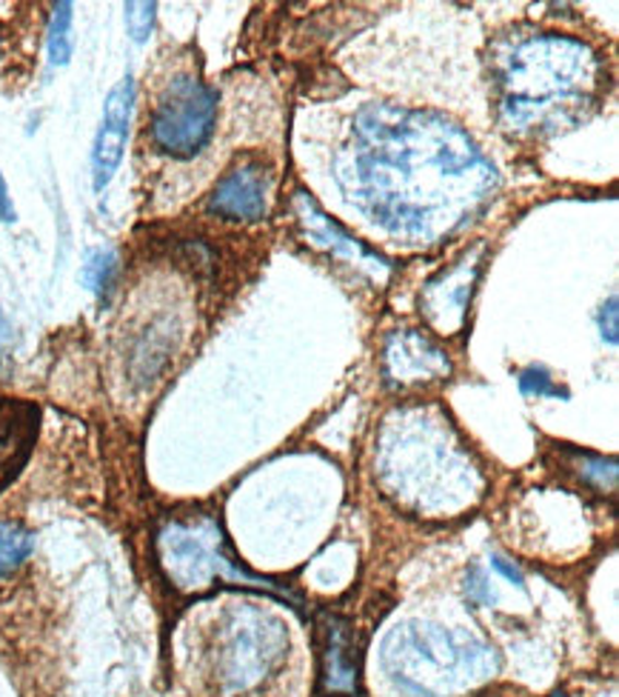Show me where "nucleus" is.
Wrapping results in <instances>:
<instances>
[{
    "label": "nucleus",
    "instance_id": "obj_1",
    "mask_svg": "<svg viewBox=\"0 0 619 697\" xmlns=\"http://www.w3.org/2000/svg\"><path fill=\"white\" fill-rule=\"evenodd\" d=\"M337 181L349 204L386 232L437 243L486 206L497 172L452 120L372 103L354 118Z\"/></svg>",
    "mask_w": 619,
    "mask_h": 697
},
{
    "label": "nucleus",
    "instance_id": "obj_2",
    "mask_svg": "<svg viewBox=\"0 0 619 697\" xmlns=\"http://www.w3.org/2000/svg\"><path fill=\"white\" fill-rule=\"evenodd\" d=\"M603 83V60L583 40L519 37L494 58L497 118L511 135H557L597 109Z\"/></svg>",
    "mask_w": 619,
    "mask_h": 697
},
{
    "label": "nucleus",
    "instance_id": "obj_3",
    "mask_svg": "<svg viewBox=\"0 0 619 697\" xmlns=\"http://www.w3.org/2000/svg\"><path fill=\"white\" fill-rule=\"evenodd\" d=\"M377 475L397 503L454 514L480 498L482 477L448 420L429 409L397 411L379 438Z\"/></svg>",
    "mask_w": 619,
    "mask_h": 697
},
{
    "label": "nucleus",
    "instance_id": "obj_4",
    "mask_svg": "<svg viewBox=\"0 0 619 697\" xmlns=\"http://www.w3.org/2000/svg\"><path fill=\"white\" fill-rule=\"evenodd\" d=\"M379 663L411 697H454L491 677L497 652L463 631L408 620L388 631Z\"/></svg>",
    "mask_w": 619,
    "mask_h": 697
},
{
    "label": "nucleus",
    "instance_id": "obj_5",
    "mask_svg": "<svg viewBox=\"0 0 619 697\" xmlns=\"http://www.w3.org/2000/svg\"><path fill=\"white\" fill-rule=\"evenodd\" d=\"M154 551L166 580L183 595H203L214 586H243L283 597L300 609L297 597H292L289 589L257 578L232 558L226 532L209 512L168 514L154 535Z\"/></svg>",
    "mask_w": 619,
    "mask_h": 697
},
{
    "label": "nucleus",
    "instance_id": "obj_6",
    "mask_svg": "<svg viewBox=\"0 0 619 697\" xmlns=\"http://www.w3.org/2000/svg\"><path fill=\"white\" fill-rule=\"evenodd\" d=\"M289 635L283 624L260 609H234L214 631L212 666L229 695L257 689L283 663Z\"/></svg>",
    "mask_w": 619,
    "mask_h": 697
},
{
    "label": "nucleus",
    "instance_id": "obj_7",
    "mask_svg": "<svg viewBox=\"0 0 619 697\" xmlns=\"http://www.w3.org/2000/svg\"><path fill=\"white\" fill-rule=\"evenodd\" d=\"M218 126V92L195 74H175L152 106L149 138L175 161H189L209 147Z\"/></svg>",
    "mask_w": 619,
    "mask_h": 697
},
{
    "label": "nucleus",
    "instance_id": "obj_8",
    "mask_svg": "<svg viewBox=\"0 0 619 697\" xmlns=\"http://www.w3.org/2000/svg\"><path fill=\"white\" fill-rule=\"evenodd\" d=\"M131 109H135V81H131V74H126L103 103V120L97 129L95 149H92V177H95L97 191L109 184L124 161Z\"/></svg>",
    "mask_w": 619,
    "mask_h": 697
},
{
    "label": "nucleus",
    "instance_id": "obj_9",
    "mask_svg": "<svg viewBox=\"0 0 619 697\" xmlns=\"http://www.w3.org/2000/svg\"><path fill=\"white\" fill-rule=\"evenodd\" d=\"M40 432V409L32 400L0 395V492L30 461Z\"/></svg>",
    "mask_w": 619,
    "mask_h": 697
},
{
    "label": "nucleus",
    "instance_id": "obj_10",
    "mask_svg": "<svg viewBox=\"0 0 619 697\" xmlns=\"http://www.w3.org/2000/svg\"><path fill=\"white\" fill-rule=\"evenodd\" d=\"M452 372V363L434 340L420 332H397L386 346V381L392 386L440 381Z\"/></svg>",
    "mask_w": 619,
    "mask_h": 697
},
{
    "label": "nucleus",
    "instance_id": "obj_11",
    "mask_svg": "<svg viewBox=\"0 0 619 697\" xmlns=\"http://www.w3.org/2000/svg\"><path fill=\"white\" fill-rule=\"evenodd\" d=\"M266 206H269V175L255 163H243L226 172L209 198V212L229 221H260Z\"/></svg>",
    "mask_w": 619,
    "mask_h": 697
},
{
    "label": "nucleus",
    "instance_id": "obj_12",
    "mask_svg": "<svg viewBox=\"0 0 619 697\" xmlns=\"http://www.w3.org/2000/svg\"><path fill=\"white\" fill-rule=\"evenodd\" d=\"M320 681L328 695H358L360 652L351 626L340 617H326L323 624Z\"/></svg>",
    "mask_w": 619,
    "mask_h": 697
},
{
    "label": "nucleus",
    "instance_id": "obj_13",
    "mask_svg": "<svg viewBox=\"0 0 619 697\" xmlns=\"http://www.w3.org/2000/svg\"><path fill=\"white\" fill-rule=\"evenodd\" d=\"M32 532L21 526V523L0 521V574L15 572L17 566L32 555Z\"/></svg>",
    "mask_w": 619,
    "mask_h": 697
},
{
    "label": "nucleus",
    "instance_id": "obj_14",
    "mask_svg": "<svg viewBox=\"0 0 619 697\" xmlns=\"http://www.w3.org/2000/svg\"><path fill=\"white\" fill-rule=\"evenodd\" d=\"M72 58V3H55L49 23V60L66 67Z\"/></svg>",
    "mask_w": 619,
    "mask_h": 697
},
{
    "label": "nucleus",
    "instance_id": "obj_15",
    "mask_svg": "<svg viewBox=\"0 0 619 697\" xmlns=\"http://www.w3.org/2000/svg\"><path fill=\"white\" fill-rule=\"evenodd\" d=\"M576 461V469L585 484L597 486L599 492H614L617 489V463L611 457L588 455V452H569Z\"/></svg>",
    "mask_w": 619,
    "mask_h": 697
},
{
    "label": "nucleus",
    "instance_id": "obj_16",
    "mask_svg": "<svg viewBox=\"0 0 619 697\" xmlns=\"http://www.w3.org/2000/svg\"><path fill=\"white\" fill-rule=\"evenodd\" d=\"M117 272V257L109 249H97L86 257V266H83V283L86 289L97 294V298H106V292L115 283Z\"/></svg>",
    "mask_w": 619,
    "mask_h": 697
},
{
    "label": "nucleus",
    "instance_id": "obj_17",
    "mask_svg": "<svg viewBox=\"0 0 619 697\" xmlns=\"http://www.w3.org/2000/svg\"><path fill=\"white\" fill-rule=\"evenodd\" d=\"M519 392L525 397H562V400H569V392L557 386L554 377L542 367H528L525 372H519Z\"/></svg>",
    "mask_w": 619,
    "mask_h": 697
},
{
    "label": "nucleus",
    "instance_id": "obj_18",
    "mask_svg": "<svg viewBox=\"0 0 619 697\" xmlns=\"http://www.w3.org/2000/svg\"><path fill=\"white\" fill-rule=\"evenodd\" d=\"M126 30H129L131 40L143 44L152 35L154 18H157V3H126Z\"/></svg>",
    "mask_w": 619,
    "mask_h": 697
},
{
    "label": "nucleus",
    "instance_id": "obj_19",
    "mask_svg": "<svg viewBox=\"0 0 619 697\" xmlns=\"http://www.w3.org/2000/svg\"><path fill=\"white\" fill-rule=\"evenodd\" d=\"M466 592H468V601H474V603H482V606L494 603V592H491V586L486 583V578H482V572L477 569V566H474L471 572H468Z\"/></svg>",
    "mask_w": 619,
    "mask_h": 697
},
{
    "label": "nucleus",
    "instance_id": "obj_20",
    "mask_svg": "<svg viewBox=\"0 0 619 697\" xmlns=\"http://www.w3.org/2000/svg\"><path fill=\"white\" fill-rule=\"evenodd\" d=\"M619 309H617V298L605 303L603 312H599V332H603V340H608L611 346H617L619 340Z\"/></svg>",
    "mask_w": 619,
    "mask_h": 697
},
{
    "label": "nucleus",
    "instance_id": "obj_21",
    "mask_svg": "<svg viewBox=\"0 0 619 697\" xmlns=\"http://www.w3.org/2000/svg\"><path fill=\"white\" fill-rule=\"evenodd\" d=\"M12 340H15L12 326H9L7 315H3V309H0V363L9 358V352H12Z\"/></svg>",
    "mask_w": 619,
    "mask_h": 697
},
{
    "label": "nucleus",
    "instance_id": "obj_22",
    "mask_svg": "<svg viewBox=\"0 0 619 697\" xmlns=\"http://www.w3.org/2000/svg\"><path fill=\"white\" fill-rule=\"evenodd\" d=\"M15 206H12V200H9V189H7V181H3V175H0V221H7V223H15Z\"/></svg>",
    "mask_w": 619,
    "mask_h": 697
},
{
    "label": "nucleus",
    "instance_id": "obj_23",
    "mask_svg": "<svg viewBox=\"0 0 619 697\" xmlns=\"http://www.w3.org/2000/svg\"><path fill=\"white\" fill-rule=\"evenodd\" d=\"M491 566H494L497 572L503 574V578H509L511 583H517V586H523V572H519L517 566H511L505 558H491Z\"/></svg>",
    "mask_w": 619,
    "mask_h": 697
},
{
    "label": "nucleus",
    "instance_id": "obj_24",
    "mask_svg": "<svg viewBox=\"0 0 619 697\" xmlns=\"http://www.w3.org/2000/svg\"><path fill=\"white\" fill-rule=\"evenodd\" d=\"M554 697H571V695H562V692H557V695H554Z\"/></svg>",
    "mask_w": 619,
    "mask_h": 697
}]
</instances>
